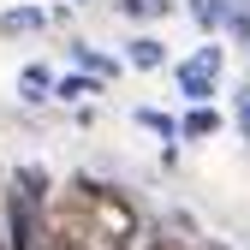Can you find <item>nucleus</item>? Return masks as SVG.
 Here are the masks:
<instances>
[{"mask_svg":"<svg viewBox=\"0 0 250 250\" xmlns=\"http://www.w3.org/2000/svg\"><path fill=\"white\" fill-rule=\"evenodd\" d=\"M60 203L83 221L89 250H137V238H143V214H137V203L125 197V191H113V185L78 173V179L66 185V197H60Z\"/></svg>","mask_w":250,"mask_h":250,"instance_id":"1","label":"nucleus"},{"mask_svg":"<svg viewBox=\"0 0 250 250\" xmlns=\"http://www.w3.org/2000/svg\"><path fill=\"white\" fill-rule=\"evenodd\" d=\"M221 72H227V48L221 42H203V48H191L173 66V83H179V96L185 102H214V89H221Z\"/></svg>","mask_w":250,"mask_h":250,"instance_id":"2","label":"nucleus"},{"mask_svg":"<svg viewBox=\"0 0 250 250\" xmlns=\"http://www.w3.org/2000/svg\"><path fill=\"white\" fill-rule=\"evenodd\" d=\"M185 12L203 36H232V48H250V0H185Z\"/></svg>","mask_w":250,"mask_h":250,"instance_id":"3","label":"nucleus"},{"mask_svg":"<svg viewBox=\"0 0 250 250\" xmlns=\"http://www.w3.org/2000/svg\"><path fill=\"white\" fill-rule=\"evenodd\" d=\"M221 131V113L208 102H185V119H179V143H208Z\"/></svg>","mask_w":250,"mask_h":250,"instance_id":"4","label":"nucleus"},{"mask_svg":"<svg viewBox=\"0 0 250 250\" xmlns=\"http://www.w3.org/2000/svg\"><path fill=\"white\" fill-rule=\"evenodd\" d=\"M36 30H48V12H42V6H30V0H18V6L0 12V36H6V42L36 36Z\"/></svg>","mask_w":250,"mask_h":250,"instance_id":"5","label":"nucleus"},{"mask_svg":"<svg viewBox=\"0 0 250 250\" xmlns=\"http://www.w3.org/2000/svg\"><path fill=\"white\" fill-rule=\"evenodd\" d=\"M18 102H30V107L54 102V66H42V60H30V66L18 72Z\"/></svg>","mask_w":250,"mask_h":250,"instance_id":"6","label":"nucleus"},{"mask_svg":"<svg viewBox=\"0 0 250 250\" xmlns=\"http://www.w3.org/2000/svg\"><path fill=\"white\" fill-rule=\"evenodd\" d=\"M125 66L131 72H161L167 66V42L161 36H131L125 42Z\"/></svg>","mask_w":250,"mask_h":250,"instance_id":"7","label":"nucleus"},{"mask_svg":"<svg viewBox=\"0 0 250 250\" xmlns=\"http://www.w3.org/2000/svg\"><path fill=\"white\" fill-rule=\"evenodd\" d=\"M72 66L89 72L96 83H113V78H119V60H107L102 48H89V42H72Z\"/></svg>","mask_w":250,"mask_h":250,"instance_id":"8","label":"nucleus"},{"mask_svg":"<svg viewBox=\"0 0 250 250\" xmlns=\"http://www.w3.org/2000/svg\"><path fill=\"white\" fill-rule=\"evenodd\" d=\"M102 89L107 83H96V78H89V72H66V78H54V102H89V96H102Z\"/></svg>","mask_w":250,"mask_h":250,"instance_id":"9","label":"nucleus"},{"mask_svg":"<svg viewBox=\"0 0 250 250\" xmlns=\"http://www.w3.org/2000/svg\"><path fill=\"white\" fill-rule=\"evenodd\" d=\"M119 12L131 18V24H161L173 12V0H119Z\"/></svg>","mask_w":250,"mask_h":250,"instance_id":"10","label":"nucleus"},{"mask_svg":"<svg viewBox=\"0 0 250 250\" xmlns=\"http://www.w3.org/2000/svg\"><path fill=\"white\" fill-rule=\"evenodd\" d=\"M137 125L155 131V137H167V143H179V119H167L161 107H137Z\"/></svg>","mask_w":250,"mask_h":250,"instance_id":"11","label":"nucleus"},{"mask_svg":"<svg viewBox=\"0 0 250 250\" xmlns=\"http://www.w3.org/2000/svg\"><path fill=\"white\" fill-rule=\"evenodd\" d=\"M232 119H238V131H244V143H250V78L238 83V96H232Z\"/></svg>","mask_w":250,"mask_h":250,"instance_id":"12","label":"nucleus"},{"mask_svg":"<svg viewBox=\"0 0 250 250\" xmlns=\"http://www.w3.org/2000/svg\"><path fill=\"white\" fill-rule=\"evenodd\" d=\"M143 250H179V238H149Z\"/></svg>","mask_w":250,"mask_h":250,"instance_id":"13","label":"nucleus"},{"mask_svg":"<svg viewBox=\"0 0 250 250\" xmlns=\"http://www.w3.org/2000/svg\"><path fill=\"white\" fill-rule=\"evenodd\" d=\"M66 6H89V0H66Z\"/></svg>","mask_w":250,"mask_h":250,"instance_id":"14","label":"nucleus"},{"mask_svg":"<svg viewBox=\"0 0 250 250\" xmlns=\"http://www.w3.org/2000/svg\"><path fill=\"white\" fill-rule=\"evenodd\" d=\"M0 250H6V232H0Z\"/></svg>","mask_w":250,"mask_h":250,"instance_id":"15","label":"nucleus"},{"mask_svg":"<svg viewBox=\"0 0 250 250\" xmlns=\"http://www.w3.org/2000/svg\"><path fill=\"white\" fill-rule=\"evenodd\" d=\"M0 185H6V167H0Z\"/></svg>","mask_w":250,"mask_h":250,"instance_id":"16","label":"nucleus"}]
</instances>
